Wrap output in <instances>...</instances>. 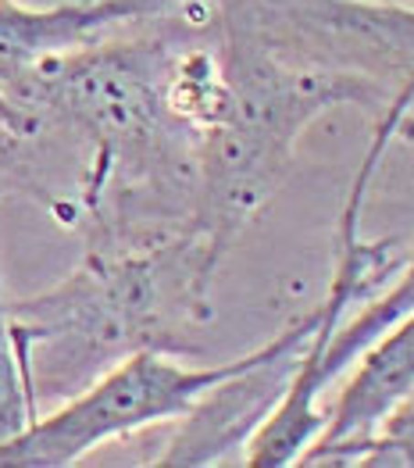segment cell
I'll return each instance as SVG.
<instances>
[{
  "instance_id": "cell-1",
  "label": "cell",
  "mask_w": 414,
  "mask_h": 468,
  "mask_svg": "<svg viewBox=\"0 0 414 468\" xmlns=\"http://www.w3.org/2000/svg\"><path fill=\"white\" fill-rule=\"evenodd\" d=\"M218 254L189 229L143 243H97L54 290L15 301L11 329L26 390L72 397L136 351H183L207 322Z\"/></svg>"
},
{
  "instance_id": "cell-2",
  "label": "cell",
  "mask_w": 414,
  "mask_h": 468,
  "mask_svg": "<svg viewBox=\"0 0 414 468\" xmlns=\"http://www.w3.org/2000/svg\"><path fill=\"white\" fill-rule=\"evenodd\" d=\"M226 112L196 133V179L189 233L218 258L282 183L301 133L343 101H372L368 76L314 65L258 33L243 15L222 7Z\"/></svg>"
},
{
  "instance_id": "cell-3",
  "label": "cell",
  "mask_w": 414,
  "mask_h": 468,
  "mask_svg": "<svg viewBox=\"0 0 414 468\" xmlns=\"http://www.w3.org/2000/svg\"><path fill=\"white\" fill-rule=\"evenodd\" d=\"M414 108V86H400L393 93V101L386 104L382 122L376 129L372 147L361 157V168L354 176V186L346 197V207L339 215V233H336V269H333V282L325 301L318 304V325L311 333V340L297 354V365L290 372V383L282 397L275 400V408L264 415V422L254 430V436L243 447V465L247 468H286L297 465L303 451L318 440V432L325 426V411H322V393H325V379H322V357L329 351L333 336L343 329L346 312L357 301H372L378 290L386 286L389 275L400 272L404 258L397 250L393 239L372 243L361 236V207H365V194L372 183V172L382 161L393 133L404 125L408 112Z\"/></svg>"
},
{
  "instance_id": "cell-4",
  "label": "cell",
  "mask_w": 414,
  "mask_h": 468,
  "mask_svg": "<svg viewBox=\"0 0 414 468\" xmlns=\"http://www.w3.org/2000/svg\"><path fill=\"white\" fill-rule=\"evenodd\" d=\"M261 354L264 344L222 365H183L165 351L129 354L65 397L61 408L37 415L18 436L4 440L0 468H69L108 440L183 419L204 393L250 368Z\"/></svg>"
},
{
  "instance_id": "cell-5",
  "label": "cell",
  "mask_w": 414,
  "mask_h": 468,
  "mask_svg": "<svg viewBox=\"0 0 414 468\" xmlns=\"http://www.w3.org/2000/svg\"><path fill=\"white\" fill-rule=\"evenodd\" d=\"M314 325L318 308L275 333L250 368L228 376L226 383L204 393L183 415V430L157 458V465H215L226 458V451L247 447V440L286 390L297 354L311 340Z\"/></svg>"
},
{
  "instance_id": "cell-6",
  "label": "cell",
  "mask_w": 414,
  "mask_h": 468,
  "mask_svg": "<svg viewBox=\"0 0 414 468\" xmlns=\"http://www.w3.org/2000/svg\"><path fill=\"white\" fill-rule=\"evenodd\" d=\"M189 0H69L58 7H26L0 0V90L33 69L108 39L114 29L168 15Z\"/></svg>"
},
{
  "instance_id": "cell-7",
  "label": "cell",
  "mask_w": 414,
  "mask_h": 468,
  "mask_svg": "<svg viewBox=\"0 0 414 468\" xmlns=\"http://www.w3.org/2000/svg\"><path fill=\"white\" fill-rule=\"evenodd\" d=\"M414 393V308L357 354V368L297 465H343Z\"/></svg>"
},
{
  "instance_id": "cell-8",
  "label": "cell",
  "mask_w": 414,
  "mask_h": 468,
  "mask_svg": "<svg viewBox=\"0 0 414 468\" xmlns=\"http://www.w3.org/2000/svg\"><path fill=\"white\" fill-rule=\"evenodd\" d=\"M411 308H414V247H411V258L397 272V282L389 290H382L378 297H372L365 304V312L357 314L354 322H343V329L333 336L329 351L322 357V379H325V387L336 379L346 365H354L357 354L365 351L368 344H376L378 336L393 322H400Z\"/></svg>"
},
{
  "instance_id": "cell-9",
  "label": "cell",
  "mask_w": 414,
  "mask_h": 468,
  "mask_svg": "<svg viewBox=\"0 0 414 468\" xmlns=\"http://www.w3.org/2000/svg\"><path fill=\"white\" fill-rule=\"evenodd\" d=\"M37 404L26 390V376H22V361L15 347V329H11V304L0 293V443L18 436L33 419H37Z\"/></svg>"
},
{
  "instance_id": "cell-10",
  "label": "cell",
  "mask_w": 414,
  "mask_h": 468,
  "mask_svg": "<svg viewBox=\"0 0 414 468\" xmlns=\"http://www.w3.org/2000/svg\"><path fill=\"white\" fill-rule=\"evenodd\" d=\"M39 125L37 118L29 115L26 108H18L4 90H0V161L11 154L22 140H29V136H37Z\"/></svg>"
}]
</instances>
